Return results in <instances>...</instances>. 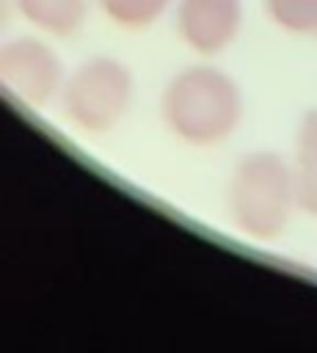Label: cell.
<instances>
[{
	"label": "cell",
	"instance_id": "3957f363",
	"mask_svg": "<svg viewBox=\"0 0 317 353\" xmlns=\"http://www.w3.org/2000/svg\"><path fill=\"white\" fill-rule=\"evenodd\" d=\"M132 102L130 69L108 55H96L74 69L63 83V110L85 132L113 130Z\"/></svg>",
	"mask_w": 317,
	"mask_h": 353
},
{
	"label": "cell",
	"instance_id": "277c9868",
	"mask_svg": "<svg viewBox=\"0 0 317 353\" xmlns=\"http://www.w3.org/2000/svg\"><path fill=\"white\" fill-rule=\"evenodd\" d=\"M3 83L30 105H47L63 85V63L39 39H14L0 55Z\"/></svg>",
	"mask_w": 317,
	"mask_h": 353
},
{
	"label": "cell",
	"instance_id": "9c48e42d",
	"mask_svg": "<svg viewBox=\"0 0 317 353\" xmlns=\"http://www.w3.org/2000/svg\"><path fill=\"white\" fill-rule=\"evenodd\" d=\"M270 17L295 33H309L317 28V0H265Z\"/></svg>",
	"mask_w": 317,
	"mask_h": 353
},
{
	"label": "cell",
	"instance_id": "ba28073f",
	"mask_svg": "<svg viewBox=\"0 0 317 353\" xmlns=\"http://www.w3.org/2000/svg\"><path fill=\"white\" fill-rule=\"evenodd\" d=\"M99 3L110 19L127 28H143L154 22L168 6V0H99Z\"/></svg>",
	"mask_w": 317,
	"mask_h": 353
},
{
	"label": "cell",
	"instance_id": "6da1fadb",
	"mask_svg": "<svg viewBox=\"0 0 317 353\" xmlns=\"http://www.w3.org/2000/svg\"><path fill=\"white\" fill-rule=\"evenodd\" d=\"M243 116L237 83L215 66L182 69L163 91V119L168 130L193 146L221 143Z\"/></svg>",
	"mask_w": 317,
	"mask_h": 353
},
{
	"label": "cell",
	"instance_id": "7a4b0ae2",
	"mask_svg": "<svg viewBox=\"0 0 317 353\" xmlns=\"http://www.w3.org/2000/svg\"><path fill=\"white\" fill-rule=\"evenodd\" d=\"M295 182L292 168L273 152H254L243 157L229 182L232 223L251 240H276L292 215Z\"/></svg>",
	"mask_w": 317,
	"mask_h": 353
},
{
	"label": "cell",
	"instance_id": "52a82bcc",
	"mask_svg": "<svg viewBox=\"0 0 317 353\" xmlns=\"http://www.w3.org/2000/svg\"><path fill=\"white\" fill-rule=\"evenodd\" d=\"M19 11L47 33L69 36L85 19V0H17Z\"/></svg>",
	"mask_w": 317,
	"mask_h": 353
},
{
	"label": "cell",
	"instance_id": "5b68a950",
	"mask_svg": "<svg viewBox=\"0 0 317 353\" xmlns=\"http://www.w3.org/2000/svg\"><path fill=\"white\" fill-rule=\"evenodd\" d=\"M243 0H179L176 25L182 39L204 55L221 52L240 30Z\"/></svg>",
	"mask_w": 317,
	"mask_h": 353
},
{
	"label": "cell",
	"instance_id": "8992f818",
	"mask_svg": "<svg viewBox=\"0 0 317 353\" xmlns=\"http://www.w3.org/2000/svg\"><path fill=\"white\" fill-rule=\"evenodd\" d=\"M292 182H295L298 207L317 215V110L306 113L298 127Z\"/></svg>",
	"mask_w": 317,
	"mask_h": 353
}]
</instances>
